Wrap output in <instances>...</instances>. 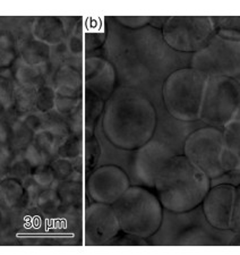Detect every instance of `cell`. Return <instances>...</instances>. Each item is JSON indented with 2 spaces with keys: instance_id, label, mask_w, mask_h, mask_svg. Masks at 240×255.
Segmentation results:
<instances>
[{
  "instance_id": "cell-1",
  "label": "cell",
  "mask_w": 240,
  "mask_h": 255,
  "mask_svg": "<svg viewBox=\"0 0 240 255\" xmlns=\"http://www.w3.org/2000/svg\"><path fill=\"white\" fill-rule=\"evenodd\" d=\"M158 114L145 94L129 86L116 89L106 101L102 128L106 137L120 150L135 151L151 141Z\"/></svg>"
},
{
  "instance_id": "cell-2",
  "label": "cell",
  "mask_w": 240,
  "mask_h": 255,
  "mask_svg": "<svg viewBox=\"0 0 240 255\" xmlns=\"http://www.w3.org/2000/svg\"><path fill=\"white\" fill-rule=\"evenodd\" d=\"M212 180L184 154L170 159L155 180L154 190L163 209L186 212L201 205Z\"/></svg>"
},
{
  "instance_id": "cell-3",
  "label": "cell",
  "mask_w": 240,
  "mask_h": 255,
  "mask_svg": "<svg viewBox=\"0 0 240 255\" xmlns=\"http://www.w3.org/2000/svg\"><path fill=\"white\" fill-rule=\"evenodd\" d=\"M234 235L211 225L201 204L186 212L164 209L159 230L147 241L153 246H229Z\"/></svg>"
},
{
  "instance_id": "cell-4",
  "label": "cell",
  "mask_w": 240,
  "mask_h": 255,
  "mask_svg": "<svg viewBox=\"0 0 240 255\" xmlns=\"http://www.w3.org/2000/svg\"><path fill=\"white\" fill-rule=\"evenodd\" d=\"M121 232L142 238L158 232L163 218L159 197L145 186H130L113 204Z\"/></svg>"
},
{
  "instance_id": "cell-5",
  "label": "cell",
  "mask_w": 240,
  "mask_h": 255,
  "mask_svg": "<svg viewBox=\"0 0 240 255\" xmlns=\"http://www.w3.org/2000/svg\"><path fill=\"white\" fill-rule=\"evenodd\" d=\"M208 82L206 74L192 67L172 72L162 85V100L167 112L180 122L201 121Z\"/></svg>"
},
{
  "instance_id": "cell-6",
  "label": "cell",
  "mask_w": 240,
  "mask_h": 255,
  "mask_svg": "<svg viewBox=\"0 0 240 255\" xmlns=\"http://www.w3.org/2000/svg\"><path fill=\"white\" fill-rule=\"evenodd\" d=\"M161 32L173 50L194 55L208 46L217 30L212 16H169Z\"/></svg>"
},
{
  "instance_id": "cell-7",
  "label": "cell",
  "mask_w": 240,
  "mask_h": 255,
  "mask_svg": "<svg viewBox=\"0 0 240 255\" xmlns=\"http://www.w3.org/2000/svg\"><path fill=\"white\" fill-rule=\"evenodd\" d=\"M240 106V83L226 76H209L202 106L201 122L222 129L237 115Z\"/></svg>"
},
{
  "instance_id": "cell-8",
  "label": "cell",
  "mask_w": 240,
  "mask_h": 255,
  "mask_svg": "<svg viewBox=\"0 0 240 255\" xmlns=\"http://www.w3.org/2000/svg\"><path fill=\"white\" fill-rule=\"evenodd\" d=\"M223 130L217 127L205 126L194 130L184 144L185 157L211 180L228 172L223 164Z\"/></svg>"
},
{
  "instance_id": "cell-9",
  "label": "cell",
  "mask_w": 240,
  "mask_h": 255,
  "mask_svg": "<svg viewBox=\"0 0 240 255\" xmlns=\"http://www.w3.org/2000/svg\"><path fill=\"white\" fill-rule=\"evenodd\" d=\"M190 67L208 76L240 77V40L225 38L218 33L201 51L194 53Z\"/></svg>"
},
{
  "instance_id": "cell-10",
  "label": "cell",
  "mask_w": 240,
  "mask_h": 255,
  "mask_svg": "<svg viewBox=\"0 0 240 255\" xmlns=\"http://www.w3.org/2000/svg\"><path fill=\"white\" fill-rule=\"evenodd\" d=\"M175 155L176 153L170 146L152 138L139 149L135 150L131 171L142 186L154 188L155 180L161 170Z\"/></svg>"
},
{
  "instance_id": "cell-11",
  "label": "cell",
  "mask_w": 240,
  "mask_h": 255,
  "mask_svg": "<svg viewBox=\"0 0 240 255\" xmlns=\"http://www.w3.org/2000/svg\"><path fill=\"white\" fill-rule=\"evenodd\" d=\"M131 186L127 172L116 164L98 167L90 175L86 190L94 202L113 205Z\"/></svg>"
},
{
  "instance_id": "cell-12",
  "label": "cell",
  "mask_w": 240,
  "mask_h": 255,
  "mask_svg": "<svg viewBox=\"0 0 240 255\" xmlns=\"http://www.w3.org/2000/svg\"><path fill=\"white\" fill-rule=\"evenodd\" d=\"M120 232L121 228L113 205L93 202L85 209L84 243L86 246L107 245Z\"/></svg>"
},
{
  "instance_id": "cell-13",
  "label": "cell",
  "mask_w": 240,
  "mask_h": 255,
  "mask_svg": "<svg viewBox=\"0 0 240 255\" xmlns=\"http://www.w3.org/2000/svg\"><path fill=\"white\" fill-rule=\"evenodd\" d=\"M236 186L230 184L212 185L202 202V208L209 223L221 230L230 229L233 218Z\"/></svg>"
},
{
  "instance_id": "cell-14",
  "label": "cell",
  "mask_w": 240,
  "mask_h": 255,
  "mask_svg": "<svg viewBox=\"0 0 240 255\" xmlns=\"http://www.w3.org/2000/svg\"><path fill=\"white\" fill-rule=\"evenodd\" d=\"M117 72L115 66L103 57H88L84 63V86L86 91L107 101L116 91Z\"/></svg>"
},
{
  "instance_id": "cell-15",
  "label": "cell",
  "mask_w": 240,
  "mask_h": 255,
  "mask_svg": "<svg viewBox=\"0 0 240 255\" xmlns=\"http://www.w3.org/2000/svg\"><path fill=\"white\" fill-rule=\"evenodd\" d=\"M222 130L225 142L223 164L227 171H240V106L236 117Z\"/></svg>"
},
{
  "instance_id": "cell-16",
  "label": "cell",
  "mask_w": 240,
  "mask_h": 255,
  "mask_svg": "<svg viewBox=\"0 0 240 255\" xmlns=\"http://www.w3.org/2000/svg\"><path fill=\"white\" fill-rule=\"evenodd\" d=\"M32 36L50 47L57 46L66 38L65 24L56 16H38L33 20Z\"/></svg>"
},
{
  "instance_id": "cell-17",
  "label": "cell",
  "mask_w": 240,
  "mask_h": 255,
  "mask_svg": "<svg viewBox=\"0 0 240 255\" xmlns=\"http://www.w3.org/2000/svg\"><path fill=\"white\" fill-rule=\"evenodd\" d=\"M53 88L57 94L65 97L83 96V75L72 65H63L53 76Z\"/></svg>"
},
{
  "instance_id": "cell-18",
  "label": "cell",
  "mask_w": 240,
  "mask_h": 255,
  "mask_svg": "<svg viewBox=\"0 0 240 255\" xmlns=\"http://www.w3.org/2000/svg\"><path fill=\"white\" fill-rule=\"evenodd\" d=\"M27 203L23 183L18 179L6 176L0 180V204L7 210L15 211Z\"/></svg>"
},
{
  "instance_id": "cell-19",
  "label": "cell",
  "mask_w": 240,
  "mask_h": 255,
  "mask_svg": "<svg viewBox=\"0 0 240 255\" xmlns=\"http://www.w3.org/2000/svg\"><path fill=\"white\" fill-rule=\"evenodd\" d=\"M19 58L34 67L47 64L51 56L50 46L34 38L24 40L19 46Z\"/></svg>"
},
{
  "instance_id": "cell-20",
  "label": "cell",
  "mask_w": 240,
  "mask_h": 255,
  "mask_svg": "<svg viewBox=\"0 0 240 255\" xmlns=\"http://www.w3.org/2000/svg\"><path fill=\"white\" fill-rule=\"evenodd\" d=\"M61 135L56 133L51 128L43 129L34 134L32 145L39 152L45 164H50L58 158V147H59Z\"/></svg>"
},
{
  "instance_id": "cell-21",
  "label": "cell",
  "mask_w": 240,
  "mask_h": 255,
  "mask_svg": "<svg viewBox=\"0 0 240 255\" xmlns=\"http://www.w3.org/2000/svg\"><path fill=\"white\" fill-rule=\"evenodd\" d=\"M81 113L82 117L84 119V128L85 135L93 134V129L101 115H103L105 110L106 101L95 96L92 92L86 91L83 97Z\"/></svg>"
},
{
  "instance_id": "cell-22",
  "label": "cell",
  "mask_w": 240,
  "mask_h": 255,
  "mask_svg": "<svg viewBox=\"0 0 240 255\" xmlns=\"http://www.w3.org/2000/svg\"><path fill=\"white\" fill-rule=\"evenodd\" d=\"M13 79L19 86L38 90L44 85V79L38 67L27 65L22 59H17L13 65Z\"/></svg>"
},
{
  "instance_id": "cell-23",
  "label": "cell",
  "mask_w": 240,
  "mask_h": 255,
  "mask_svg": "<svg viewBox=\"0 0 240 255\" xmlns=\"http://www.w3.org/2000/svg\"><path fill=\"white\" fill-rule=\"evenodd\" d=\"M53 188L59 194L64 208H76L81 203L83 186L81 176L78 174L72 178L63 180V182H57Z\"/></svg>"
},
{
  "instance_id": "cell-24",
  "label": "cell",
  "mask_w": 240,
  "mask_h": 255,
  "mask_svg": "<svg viewBox=\"0 0 240 255\" xmlns=\"http://www.w3.org/2000/svg\"><path fill=\"white\" fill-rule=\"evenodd\" d=\"M35 207L43 216L48 218L56 217L64 209V204L55 188H44L35 200Z\"/></svg>"
},
{
  "instance_id": "cell-25",
  "label": "cell",
  "mask_w": 240,
  "mask_h": 255,
  "mask_svg": "<svg viewBox=\"0 0 240 255\" xmlns=\"http://www.w3.org/2000/svg\"><path fill=\"white\" fill-rule=\"evenodd\" d=\"M82 135L75 133H66L60 137L59 147H58V157L75 161L83 153Z\"/></svg>"
},
{
  "instance_id": "cell-26",
  "label": "cell",
  "mask_w": 240,
  "mask_h": 255,
  "mask_svg": "<svg viewBox=\"0 0 240 255\" xmlns=\"http://www.w3.org/2000/svg\"><path fill=\"white\" fill-rule=\"evenodd\" d=\"M33 137H34V133L19 119L10 126V147L13 151L22 152L32 143Z\"/></svg>"
},
{
  "instance_id": "cell-27",
  "label": "cell",
  "mask_w": 240,
  "mask_h": 255,
  "mask_svg": "<svg viewBox=\"0 0 240 255\" xmlns=\"http://www.w3.org/2000/svg\"><path fill=\"white\" fill-rule=\"evenodd\" d=\"M218 34L240 40V16H212Z\"/></svg>"
},
{
  "instance_id": "cell-28",
  "label": "cell",
  "mask_w": 240,
  "mask_h": 255,
  "mask_svg": "<svg viewBox=\"0 0 240 255\" xmlns=\"http://www.w3.org/2000/svg\"><path fill=\"white\" fill-rule=\"evenodd\" d=\"M35 98L36 90L23 88L15 83L14 109L20 116L35 110Z\"/></svg>"
},
{
  "instance_id": "cell-29",
  "label": "cell",
  "mask_w": 240,
  "mask_h": 255,
  "mask_svg": "<svg viewBox=\"0 0 240 255\" xmlns=\"http://www.w3.org/2000/svg\"><path fill=\"white\" fill-rule=\"evenodd\" d=\"M102 150L99 139L93 134L85 135L84 145H83V153L84 155V163L86 170L94 169L98 166L99 160L101 158Z\"/></svg>"
},
{
  "instance_id": "cell-30",
  "label": "cell",
  "mask_w": 240,
  "mask_h": 255,
  "mask_svg": "<svg viewBox=\"0 0 240 255\" xmlns=\"http://www.w3.org/2000/svg\"><path fill=\"white\" fill-rule=\"evenodd\" d=\"M57 92L53 86L44 84L36 90L35 110L42 114H49L55 110Z\"/></svg>"
},
{
  "instance_id": "cell-31",
  "label": "cell",
  "mask_w": 240,
  "mask_h": 255,
  "mask_svg": "<svg viewBox=\"0 0 240 255\" xmlns=\"http://www.w3.org/2000/svg\"><path fill=\"white\" fill-rule=\"evenodd\" d=\"M17 60L14 40L8 34H0V72L9 68Z\"/></svg>"
},
{
  "instance_id": "cell-32",
  "label": "cell",
  "mask_w": 240,
  "mask_h": 255,
  "mask_svg": "<svg viewBox=\"0 0 240 255\" xmlns=\"http://www.w3.org/2000/svg\"><path fill=\"white\" fill-rule=\"evenodd\" d=\"M82 97H65L57 94L55 110L58 115L65 118H69L75 115L82 107Z\"/></svg>"
},
{
  "instance_id": "cell-33",
  "label": "cell",
  "mask_w": 240,
  "mask_h": 255,
  "mask_svg": "<svg viewBox=\"0 0 240 255\" xmlns=\"http://www.w3.org/2000/svg\"><path fill=\"white\" fill-rule=\"evenodd\" d=\"M32 172L33 168L31 167V164L27 162V160L24 158L22 152H20L19 154L14 155L10 164L7 168V176L11 177V178L18 179L20 182L26 179L27 177L32 176Z\"/></svg>"
},
{
  "instance_id": "cell-34",
  "label": "cell",
  "mask_w": 240,
  "mask_h": 255,
  "mask_svg": "<svg viewBox=\"0 0 240 255\" xmlns=\"http://www.w3.org/2000/svg\"><path fill=\"white\" fill-rule=\"evenodd\" d=\"M50 167L57 182H63V180L72 178V177L78 174L76 171V166L74 163V160L58 157L50 163Z\"/></svg>"
},
{
  "instance_id": "cell-35",
  "label": "cell",
  "mask_w": 240,
  "mask_h": 255,
  "mask_svg": "<svg viewBox=\"0 0 240 255\" xmlns=\"http://www.w3.org/2000/svg\"><path fill=\"white\" fill-rule=\"evenodd\" d=\"M15 82L0 76V112H8L14 108Z\"/></svg>"
},
{
  "instance_id": "cell-36",
  "label": "cell",
  "mask_w": 240,
  "mask_h": 255,
  "mask_svg": "<svg viewBox=\"0 0 240 255\" xmlns=\"http://www.w3.org/2000/svg\"><path fill=\"white\" fill-rule=\"evenodd\" d=\"M82 34L83 38H84L85 48L88 50H94V49L100 48L106 41L105 27L100 25L99 22L97 26L88 27V30H85L84 33L82 31Z\"/></svg>"
},
{
  "instance_id": "cell-37",
  "label": "cell",
  "mask_w": 240,
  "mask_h": 255,
  "mask_svg": "<svg viewBox=\"0 0 240 255\" xmlns=\"http://www.w3.org/2000/svg\"><path fill=\"white\" fill-rule=\"evenodd\" d=\"M47 115L48 114L39 113L38 110H33V112L22 115L18 119L22 121L35 134L38 131L47 129L49 127V119Z\"/></svg>"
},
{
  "instance_id": "cell-38",
  "label": "cell",
  "mask_w": 240,
  "mask_h": 255,
  "mask_svg": "<svg viewBox=\"0 0 240 255\" xmlns=\"http://www.w3.org/2000/svg\"><path fill=\"white\" fill-rule=\"evenodd\" d=\"M32 177L42 188H52L57 183L50 164H42V166L35 168L32 172Z\"/></svg>"
},
{
  "instance_id": "cell-39",
  "label": "cell",
  "mask_w": 240,
  "mask_h": 255,
  "mask_svg": "<svg viewBox=\"0 0 240 255\" xmlns=\"http://www.w3.org/2000/svg\"><path fill=\"white\" fill-rule=\"evenodd\" d=\"M107 245H116V246H147L150 245L147 240L135 235H130V234L123 233L122 235L119 236V234L115 238H113L110 242L107 243Z\"/></svg>"
},
{
  "instance_id": "cell-40",
  "label": "cell",
  "mask_w": 240,
  "mask_h": 255,
  "mask_svg": "<svg viewBox=\"0 0 240 255\" xmlns=\"http://www.w3.org/2000/svg\"><path fill=\"white\" fill-rule=\"evenodd\" d=\"M119 24L131 30H137V28L145 27L151 24L152 16H117L115 17Z\"/></svg>"
},
{
  "instance_id": "cell-41",
  "label": "cell",
  "mask_w": 240,
  "mask_h": 255,
  "mask_svg": "<svg viewBox=\"0 0 240 255\" xmlns=\"http://www.w3.org/2000/svg\"><path fill=\"white\" fill-rule=\"evenodd\" d=\"M76 27L77 28L75 32H73L67 39V49L74 56H82L85 48L84 38H83L82 30H80V26L77 25Z\"/></svg>"
},
{
  "instance_id": "cell-42",
  "label": "cell",
  "mask_w": 240,
  "mask_h": 255,
  "mask_svg": "<svg viewBox=\"0 0 240 255\" xmlns=\"http://www.w3.org/2000/svg\"><path fill=\"white\" fill-rule=\"evenodd\" d=\"M22 183H23L24 190H25L27 203H35L36 197H38L41 191L44 190V188L41 187L40 185L35 182L34 178H33L32 176L27 177V178L24 179Z\"/></svg>"
},
{
  "instance_id": "cell-43",
  "label": "cell",
  "mask_w": 240,
  "mask_h": 255,
  "mask_svg": "<svg viewBox=\"0 0 240 255\" xmlns=\"http://www.w3.org/2000/svg\"><path fill=\"white\" fill-rule=\"evenodd\" d=\"M230 229L235 233H240V184L238 186H236L234 211L233 218H231Z\"/></svg>"
},
{
  "instance_id": "cell-44",
  "label": "cell",
  "mask_w": 240,
  "mask_h": 255,
  "mask_svg": "<svg viewBox=\"0 0 240 255\" xmlns=\"http://www.w3.org/2000/svg\"><path fill=\"white\" fill-rule=\"evenodd\" d=\"M14 158V151L10 146H0V166L8 168Z\"/></svg>"
},
{
  "instance_id": "cell-45",
  "label": "cell",
  "mask_w": 240,
  "mask_h": 255,
  "mask_svg": "<svg viewBox=\"0 0 240 255\" xmlns=\"http://www.w3.org/2000/svg\"><path fill=\"white\" fill-rule=\"evenodd\" d=\"M0 146H10V126L0 122Z\"/></svg>"
},
{
  "instance_id": "cell-46",
  "label": "cell",
  "mask_w": 240,
  "mask_h": 255,
  "mask_svg": "<svg viewBox=\"0 0 240 255\" xmlns=\"http://www.w3.org/2000/svg\"><path fill=\"white\" fill-rule=\"evenodd\" d=\"M9 221V217H8L7 209L3 205L0 204V229L5 228Z\"/></svg>"
},
{
  "instance_id": "cell-47",
  "label": "cell",
  "mask_w": 240,
  "mask_h": 255,
  "mask_svg": "<svg viewBox=\"0 0 240 255\" xmlns=\"http://www.w3.org/2000/svg\"><path fill=\"white\" fill-rule=\"evenodd\" d=\"M229 246H240V233H235Z\"/></svg>"
},
{
  "instance_id": "cell-48",
  "label": "cell",
  "mask_w": 240,
  "mask_h": 255,
  "mask_svg": "<svg viewBox=\"0 0 240 255\" xmlns=\"http://www.w3.org/2000/svg\"><path fill=\"white\" fill-rule=\"evenodd\" d=\"M6 176H7V169H6V168L0 166V180L5 178Z\"/></svg>"
}]
</instances>
